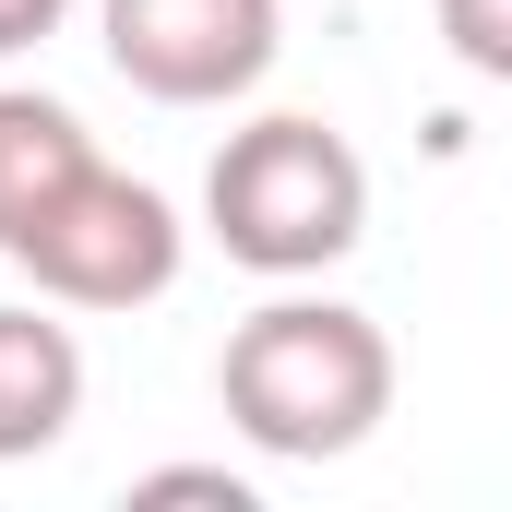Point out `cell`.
I'll list each match as a JSON object with an SVG mask.
<instances>
[{
	"instance_id": "277c9868",
	"label": "cell",
	"mask_w": 512,
	"mask_h": 512,
	"mask_svg": "<svg viewBox=\"0 0 512 512\" xmlns=\"http://www.w3.org/2000/svg\"><path fill=\"white\" fill-rule=\"evenodd\" d=\"M96 48L155 108H239L286 48V0H96Z\"/></svg>"
},
{
	"instance_id": "52a82bcc",
	"label": "cell",
	"mask_w": 512,
	"mask_h": 512,
	"mask_svg": "<svg viewBox=\"0 0 512 512\" xmlns=\"http://www.w3.org/2000/svg\"><path fill=\"white\" fill-rule=\"evenodd\" d=\"M429 12H441V48L477 84H512V0H429Z\"/></svg>"
},
{
	"instance_id": "9c48e42d",
	"label": "cell",
	"mask_w": 512,
	"mask_h": 512,
	"mask_svg": "<svg viewBox=\"0 0 512 512\" xmlns=\"http://www.w3.org/2000/svg\"><path fill=\"white\" fill-rule=\"evenodd\" d=\"M72 24V0H0V60H24V48H48Z\"/></svg>"
},
{
	"instance_id": "ba28073f",
	"label": "cell",
	"mask_w": 512,
	"mask_h": 512,
	"mask_svg": "<svg viewBox=\"0 0 512 512\" xmlns=\"http://www.w3.org/2000/svg\"><path fill=\"white\" fill-rule=\"evenodd\" d=\"M143 501H227V512H251V477H227V465H155Z\"/></svg>"
},
{
	"instance_id": "3957f363",
	"label": "cell",
	"mask_w": 512,
	"mask_h": 512,
	"mask_svg": "<svg viewBox=\"0 0 512 512\" xmlns=\"http://www.w3.org/2000/svg\"><path fill=\"white\" fill-rule=\"evenodd\" d=\"M12 262H24L36 298H60V310H155V298L179 286V262H191V227H179V203H167L155 179H131V167L96 155Z\"/></svg>"
},
{
	"instance_id": "7a4b0ae2",
	"label": "cell",
	"mask_w": 512,
	"mask_h": 512,
	"mask_svg": "<svg viewBox=\"0 0 512 512\" xmlns=\"http://www.w3.org/2000/svg\"><path fill=\"white\" fill-rule=\"evenodd\" d=\"M203 227L262 286H310L370 239V167L322 108H262L203 167Z\"/></svg>"
},
{
	"instance_id": "8992f818",
	"label": "cell",
	"mask_w": 512,
	"mask_h": 512,
	"mask_svg": "<svg viewBox=\"0 0 512 512\" xmlns=\"http://www.w3.org/2000/svg\"><path fill=\"white\" fill-rule=\"evenodd\" d=\"M84 167H96V131L72 120L60 96H36V84H0V262L48 227V203Z\"/></svg>"
},
{
	"instance_id": "6da1fadb",
	"label": "cell",
	"mask_w": 512,
	"mask_h": 512,
	"mask_svg": "<svg viewBox=\"0 0 512 512\" xmlns=\"http://www.w3.org/2000/svg\"><path fill=\"white\" fill-rule=\"evenodd\" d=\"M215 405L262 465H334L393 417V334L358 298H262L215 358Z\"/></svg>"
},
{
	"instance_id": "5b68a950",
	"label": "cell",
	"mask_w": 512,
	"mask_h": 512,
	"mask_svg": "<svg viewBox=\"0 0 512 512\" xmlns=\"http://www.w3.org/2000/svg\"><path fill=\"white\" fill-rule=\"evenodd\" d=\"M84 417V334L60 322V298H0V465L60 453Z\"/></svg>"
}]
</instances>
